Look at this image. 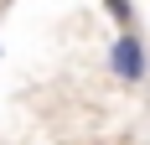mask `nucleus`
Returning a JSON list of instances; mask_svg holds the SVG:
<instances>
[{"label": "nucleus", "instance_id": "obj_2", "mask_svg": "<svg viewBox=\"0 0 150 145\" xmlns=\"http://www.w3.org/2000/svg\"><path fill=\"white\" fill-rule=\"evenodd\" d=\"M109 11H114V21H119V26H129V21H135V11H129V0H109Z\"/></svg>", "mask_w": 150, "mask_h": 145}, {"label": "nucleus", "instance_id": "obj_1", "mask_svg": "<svg viewBox=\"0 0 150 145\" xmlns=\"http://www.w3.org/2000/svg\"><path fill=\"white\" fill-rule=\"evenodd\" d=\"M109 68H114V78H124V83H140L150 72V57H145V42H140L135 31L124 26L119 42H114V52H109Z\"/></svg>", "mask_w": 150, "mask_h": 145}]
</instances>
